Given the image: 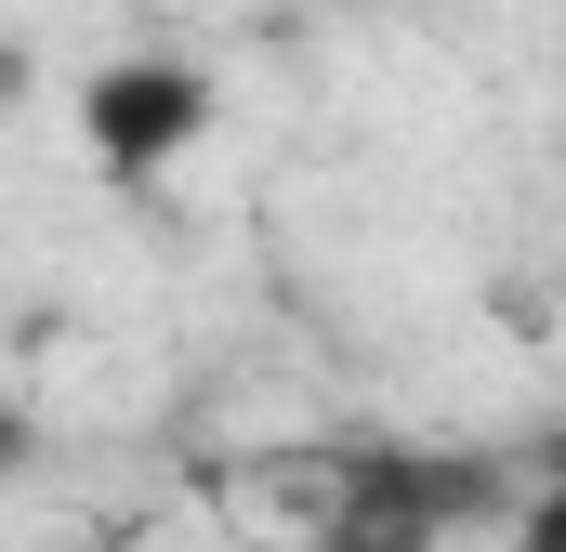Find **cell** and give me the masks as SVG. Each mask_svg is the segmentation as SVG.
I'll return each mask as SVG.
<instances>
[{
	"label": "cell",
	"mask_w": 566,
	"mask_h": 552,
	"mask_svg": "<svg viewBox=\"0 0 566 552\" xmlns=\"http://www.w3.org/2000/svg\"><path fill=\"white\" fill-rule=\"evenodd\" d=\"M501 500H527L514 460H474V447H356V460L316 474V552H448Z\"/></svg>",
	"instance_id": "6da1fadb"
},
{
	"label": "cell",
	"mask_w": 566,
	"mask_h": 552,
	"mask_svg": "<svg viewBox=\"0 0 566 552\" xmlns=\"http://www.w3.org/2000/svg\"><path fill=\"white\" fill-rule=\"evenodd\" d=\"M80 132H93V158H106L119 184H158L185 145L211 132V79L171 66V53H133V66H106V79L80 93Z\"/></svg>",
	"instance_id": "7a4b0ae2"
},
{
	"label": "cell",
	"mask_w": 566,
	"mask_h": 552,
	"mask_svg": "<svg viewBox=\"0 0 566 552\" xmlns=\"http://www.w3.org/2000/svg\"><path fill=\"white\" fill-rule=\"evenodd\" d=\"M514 552H566V460H527V500H514Z\"/></svg>",
	"instance_id": "3957f363"
}]
</instances>
